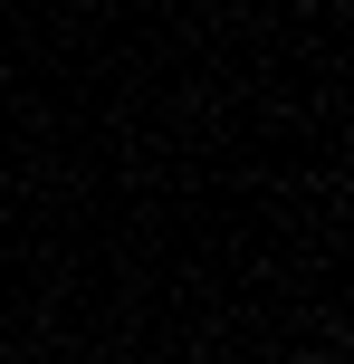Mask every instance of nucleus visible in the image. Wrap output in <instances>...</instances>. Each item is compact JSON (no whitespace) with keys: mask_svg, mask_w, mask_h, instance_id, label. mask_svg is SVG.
Listing matches in <instances>:
<instances>
[{"mask_svg":"<svg viewBox=\"0 0 354 364\" xmlns=\"http://www.w3.org/2000/svg\"><path fill=\"white\" fill-rule=\"evenodd\" d=\"M326 364H354V355H326Z\"/></svg>","mask_w":354,"mask_h":364,"instance_id":"1","label":"nucleus"},{"mask_svg":"<svg viewBox=\"0 0 354 364\" xmlns=\"http://www.w3.org/2000/svg\"><path fill=\"white\" fill-rule=\"evenodd\" d=\"M345 211H354V192H345Z\"/></svg>","mask_w":354,"mask_h":364,"instance_id":"2","label":"nucleus"}]
</instances>
